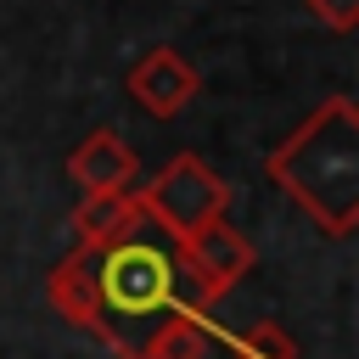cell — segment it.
I'll use <instances>...</instances> for the list:
<instances>
[{
  "label": "cell",
  "instance_id": "cell-8",
  "mask_svg": "<svg viewBox=\"0 0 359 359\" xmlns=\"http://www.w3.org/2000/svg\"><path fill=\"white\" fill-rule=\"evenodd\" d=\"M208 348H213V331H208L202 309H185L180 297L140 337V359H208Z\"/></svg>",
  "mask_w": 359,
  "mask_h": 359
},
{
  "label": "cell",
  "instance_id": "cell-3",
  "mask_svg": "<svg viewBox=\"0 0 359 359\" xmlns=\"http://www.w3.org/2000/svg\"><path fill=\"white\" fill-rule=\"evenodd\" d=\"M135 196H140L146 224H157L168 241H180V236H191L196 224L230 213V196H236V191H230V180L213 174L196 151H180V157H168Z\"/></svg>",
  "mask_w": 359,
  "mask_h": 359
},
{
  "label": "cell",
  "instance_id": "cell-6",
  "mask_svg": "<svg viewBox=\"0 0 359 359\" xmlns=\"http://www.w3.org/2000/svg\"><path fill=\"white\" fill-rule=\"evenodd\" d=\"M67 180L90 196V191H135V180H140V157H135V146L118 135V129H90L73 151H67Z\"/></svg>",
  "mask_w": 359,
  "mask_h": 359
},
{
  "label": "cell",
  "instance_id": "cell-1",
  "mask_svg": "<svg viewBox=\"0 0 359 359\" xmlns=\"http://www.w3.org/2000/svg\"><path fill=\"white\" fill-rule=\"evenodd\" d=\"M264 174L325 236H353L359 224V107L348 95H325L275 151H264Z\"/></svg>",
  "mask_w": 359,
  "mask_h": 359
},
{
  "label": "cell",
  "instance_id": "cell-9",
  "mask_svg": "<svg viewBox=\"0 0 359 359\" xmlns=\"http://www.w3.org/2000/svg\"><path fill=\"white\" fill-rule=\"evenodd\" d=\"M45 297H50V309H56L67 325L90 331V320H95V252L73 247V252L45 275Z\"/></svg>",
  "mask_w": 359,
  "mask_h": 359
},
{
  "label": "cell",
  "instance_id": "cell-11",
  "mask_svg": "<svg viewBox=\"0 0 359 359\" xmlns=\"http://www.w3.org/2000/svg\"><path fill=\"white\" fill-rule=\"evenodd\" d=\"M314 22H325L331 34H353L359 28V0H303Z\"/></svg>",
  "mask_w": 359,
  "mask_h": 359
},
{
  "label": "cell",
  "instance_id": "cell-2",
  "mask_svg": "<svg viewBox=\"0 0 359 359\" xmlns=\"http://www.w3.org/2000/svg\"><path fill=\"white\" fill-rule=\"evenodd\" d=\"M174 303V264L140 236L95 252V320L90 337L118 359H140L146 325Z\"/></svg>",
  "mask_w": 359,
  "mask_h": 359
},
{
  "label": "cell",
  "instance_id": "cell-4",
  "mask_svg": "<svg viewBox=\"0 0 359 359\" xmlns=\"http://www.w3.org/2000/svg\"><path fill=\"white\" fill-rule=\"evenodd\" d=\"M174 247H180V264H185V275H191V286H196V309H202V314H208L224 292H236L241 275H252V264H258V247H252L247 230H236L224 213L208 219V224H196V230L180 236Z\"/></svg>",
  "mask_w": 359,
  "mask_h": 359
},
{
  "label": "cell",
  "instance_id": "cell-5",
  "mask_svg": "<svg viewBox=\"0 0 359 359\" xmlns=\"http://www.w3.org/2000/svg\"><path fill=\"white\" fill-rule=\"evenodd\" d=\"M123 90H129L151 118H180V112L202 95V73H196L174 45H151V50L135 56V67L123 73Z\"/></svg>",
  "mask_w": 359,
  "mask_h": 359
},
{
  "label": "cell",
  "instance_id": "cell-10",
  "mask_svg": "<svg viewBox=\"0 0 359 359\" xmlns=\"http://www.w3.org/2000/svg\"><path fill=\"white\" fill-rule=\"evenodd\" d=\"M230 359H303L280 320H252L230 337Z\"/></svg>",
  "mask_w": 359,
  "mask_h": 359
},
{
  "label": "cell",
  "instance_id": "cell-7",
  "mask_svg": "<svg viewBox=\"0 0 359 359\" xmlns=\"http://www.w3.org/2000/svg\"><path fill=\"white\" fill-rule=\"evenodd\" d=\"M140 230H146V213H140L135 191H90L73 208V247H84V252H107Z\"/></svg>",
  "mask_w": 359,
  "mask_h": 359
}]
</instances>
